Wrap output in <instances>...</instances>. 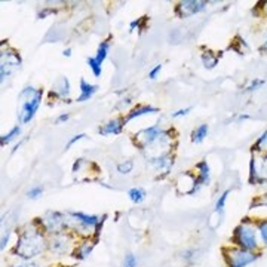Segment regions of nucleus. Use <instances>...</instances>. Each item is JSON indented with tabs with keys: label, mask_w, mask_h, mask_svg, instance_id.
I'll return each instance as SVG.
<instances>
[{
	"label": "nucleus",
	"mask_w": 267,
	"mask_h": 267,
	"mask_svg": "<svg viewBox=\"0 0 267 267\" xmlns=\"http://www.w3.org/2000/svg\"><path fill=\"white\" fill-rule=\"evenodd\" d=\"M42 95H43V91L42 89H34L33 86H27L21 94H19V113H18V119L21 123H28L39 106H40V101H42Z\"/></svg>",
	"instance_id": "nucleus-1"
},
{
	"label": "nucleus",
	"mask_w": 267,
	"mask_h": 267,
	"mask_svg": "<svg viewBox=\"0 0 267 267\" xmlns=\"http://www.w3.org/2000/svg\"><path fill=\"white\" fill-rule=\"evenodd\" d=\"M43 251V238L37 229L31 227L30 230L22 232L16 242V253L22 259H33Z\"/></svg>",
	"instance_id": "nucleus-2"
},
{
	"label": "nucleus",
	"mask_w": 267,
	"mask_h": 267,
	"mask_svg": "<svg viewBox=\"0 0 267 267\" xmlns=\"http://www.w3.org/2000/svg\"><path fill=\"white\" fill-rule=\"evenodd\" d=\"M233 242L247 251H253L257 248V233L256 229L250 224V223H242L235 229L233 233Z\"/></svg>",
	"instance_id": "nucleus-3"
},
{
	"label": "nucleus",
	"mask_w": 267,
	"mask_h": 267,
	"mask_svg": "<svg viewBox=\"0 0 267 267\" xmlns=\"http://www.w3.org/2000/svg\"><path fill=\"white\" fill-rule=\"evenodd\" d=\"M226 254H227L226 262H227L229 267H245L257 259V256H254L251 251H247V250H242V248L227 250Z\"/></svg>",
	"instance_id": "nucleus-4"
},
{
	"label": "nucleus",
	"mask_w": 267,
	"mask_h": 267,
	"mask_svg": "<svg viewBox=\"0 0 267 267\" xmlns=\"http://www.w3.org/2000/svg\"><path fill=\"white\" fill-rule=\"evenodd\" d=\"M108 49H110V42H108V40H104V42L100 43L98 51H97V55H95V56H89V58L86 59V62H88V65H89V68L92 70V73H94L95 77H100V76H101V71H103L101 65H103V62H104V59H106V56H107V53H108Z\"/></svg>",
	"instance_id": "nucleus-5"
},
{
	"label": "nucleus",
	"mask_w": 267,
	"mask_h": 267,
	"mask_svg": "<svg viewBox=\"0 0 267 267\" xmlns=\"http://www.w3.org/2000/svg\"><path fill=\"white\" fill-rule=\"evenodd\" d=\"M207 6V1H199V0H186L177 4L175 7V13L180 18H187L192 15L199 13L201 10H204Z\"/></svg>",
	"instance_id": "nucleus-6"
},
{
	"label": "nucleus",
	"mask_w": 267,
	"mask_h": 267,
	"mask_svg": "<svg viewBox=\"0 0 267 267\" xmlns=\"http://www.w3.org/2000/svg\"><path fill=\"white\" fill-rule=\"evenodd\" d=\"M163 131L159 128V125H153L150 128H146L143 131H140L137 135H135V144L141 149H146L149 147Z\"/></svg>",
	"instance_id": "nucleus-7"
},
{
	"label": "nucleus",
	"mask_w": 267,
	"mask_h": 267,
	"mask_svg": "<svg viewBox=\"0 0 267 267\" xmlns=\"http://www.w3.org/2000/svg\"><path fill=\"white\" fill-rule=\"evenodd\" d=\"M45 229L51 233H58L64 226H65V220H64V215L59 214V213H48L43 220H42Z\"/></svg>",
	"instance_id": "nucleus-8"
},
{
	"label": "nucleus",
	"mask_w": 267,
	"mask_h": 267,
	"mask_svg": "<svg viewBox=\"0 0 267 267\" xmlns=\"http://www.w3.org/2000/svg\"><path fill=\"white\" fill-rule=\"evenodd\" d=\"M19 62H21V59H19L18 53H15V52L6 53V61L1 59V67H0V71H1V82H4V79H6V77H7L16 67H19Z\"/></svg>",
	"instance_id": "nucleus-9"
},
{
	"label": "nucleus",
	"mask_w": 267,
	"mask_h": 267,
	"mask_svg": "<svg viewBox=\"0 0 267 267\" xmlns=\"http://www.w3.org/2000/svg\"><path fill=\"white\" fill-rule=\"evenodd\" d=\"M71 215H73L74 221L77 223V226H80L83 229L97 227L100 224V220L95 215H88V214H83V213H71Z\"/></svg>",
	"instance_id": "nucleus-10"
},
{
	"label": "nucleus",
	"mask_w": 267,
	"mask_h": 267,
	"mask_svg": "<svg viewBox=\"0 0 267 267\" xmlns=\"http://www.w3.org/2000/svg\"><path fill=\"white\" fill-rule=\"evenodd\" d=\"M52 94L58 98H67L70 94V82L67 77H59L53 86H52Z\"/></svg>",
	"instance_id": "nucleus-11"
},
{
	"label": "nucleus",
	"mask_w": 267,
	"mask_h": 267,
	"mask_svg": "<svg viewBox=\"0 0 267 267\" xmlns=\"http://www.w3.org/2000/svg\"><path fill=\"white\" fill-rule=\"evenodd\" d=\"M98 91V86L97 85H91L88 83L85 79H80V95L77 97V103H83V101H88L89 98L94 97V94Z\"/></svg>",
	"instance_id": "nucleus-12"
},
{
	"label": "nucleus",
	"mask_w": 267,
	"mask_h": 267,
	"mask_svg": "<svg viewBox=\"0 0 267 267\" xmlns=\"http://www.w3.org/2000/svg\"><path fill=\"white\" fill-rule=\"evenodd\" d=\"M122 128H123V120L122 119H113L110 122H107L106 125H103L98 132L101 135H111V134H120L122 132Z\"/></svg>",
	"instance_id": "nucleus-13"
},
{
	"label": "nucleus",
	"mask_w": 267,
	"mask_h": 267,
	"mask_svg": "<svg viewBox=\"0 0 267 267\" xmlns=\"http://www.w3.org/2000/svg\"><path fill=\"white\" fill-rule=\"evenodd\" d=\"M198 169V184L199 186H205L210 183V175H211V169L207 160H202L196 165Z\"/></svg>",
	"instance_id": "nucleus-14"
},
{
	"label": "nucleus",
	"mask_w": 267,
	"mask_h": 267,
	"mask_svg": "<svg viewBox=\"0 0 267 267\" xmlns=\"http://www.w3.org/2000/svg\"><path fill=\"white\" fill-rule=\"evenodd\" d=\"M67 248H68V244H67V238L64 235H56L51 242V251L55 254H62L67 251Z\"/></svg>",
	"instance_id": "nucleus-15"
},
{
	"label": "nucleus",
	"mask_w": 267,
	"mask_h": 267,
	"mask_svg": "<svg viewBox=\"0 0 267 267\" xmlns=\"http://www.w3.org/2000/svg\"><path fill=\"white\" fill-rule=\"evenodd\" d=\"M158 111H159V110H158L156 107H153V106H140V107L134 108V110L126 116L125 122H129V120H132V119H135V117H140V116H144V114H147V113H158Z\"/></svg>",
	"instance_id": "nucleus-16"
},
{
	"label": "nucleus",
	"mask_w": 267,
	"mask_h": 267,
	"mask_svg": "<svg viewBox=\"0 0 267 267\" xmlns=\"http://www.w3.org/2000/svg\"><path fill=\"white\" fill-rule=\"evenodd\" d=\"M208 131H210V128H208L207 123L198 126V128L192 132V141L196 143V144H201V143L208 137Z\"/></svg>",
	"instance_id": "nucleus-17"
},
{
	"label": "nucleus",
	"mask_w": 267,
	"mask_h": 267,
	"mask_svg": "<svg viewBox=\"0 0 267 267\" xmlns=\"http://www.w3.org/2000/svg\"><path fill=\"white\" fill-rule=\"evenodd\" d=\"M128 196L134 204H141L146 199V192L140 187H134L128 192Z\"/></svg>",
	"instance_id": "nucleus-18"
},
{
	"label": "nucleus",
	"mask_w": 267,
	"mask_h": 267,
	"mask_svg": "<svg viewBox=\"0 0 267 267\" xmlns=\"http://www.w3.org/2000/svg\"><path fill=\"white\" fill-rule=\"evenodd\" d=\"M202 62L207 68H214L218 64V56L214 55L211 51H208V52L202 53Z\"/></svg>",
	"instance_id": "nucleus-19"
},
{
	"label": "nucleus",
	"mask_w": 267,
	"mask_h": 267,
	"mask_svg": "<svg viewBox=\"0 0 267 267\" xmlns=\"http://www.w3.org/2000/svg\"><path fill=\"white\" fill-rule=\"evenodd\" d=\"M21 134V128L19 126H13L7 134H4V135H1V140H0V143H1V146H4V144H9L12 140H15L18 135Z\"/></svg>",
	"instance_id": "nucleus-20"
},
{
	"label": "nucleus",
	"mask_w": 267,
	"mask_h": 267,
	"mask_svg": "<svg viewBox=\"0 0 267 267\" xmlns=\"http://www.w3.org/2000/svg\"><path fill=\"white\" fill-rule=\"evenodd\" d=\"M92 248H94V244H82L77 250H76V259H80V260H83V259H86L89 254H91V251H92Z\"/></svg>",
	"instance_id": "nucleus-21"
},
{
	"label": "nucleus",
	"mask_w": 267,
	"mask_h": 267,
	"mask_svg": "<svg viewBox=\"0 0 267 267\" xmlns=\"http://www.w3.org/2000/svg\"><path fill=\"white\" fill-rule=\"evenodd\" d=\"M132 168H134V162L132 160H125V162H120L119 165H117V171L120 172V174H129L131 171H132Z\"/></svg>",
	"instance_id": "nucleus-22"
},
{
	"label": "nucleus",
	"mask_w": 267,
	"mask_h": 267,
	"mask_svg": "<svg viewBox=\"0 0 267 267\" xmlns=\"http://www.w3.org/2000/svg\"><path fill=\"white\" fill-rule=\"evenodd\" d=\"M227 196H229V190H227V192H224V193L220 196V199H218V202H217V205H215V211H217V213H223Z\"/></svg>",
	"instance_id": "nucleus-23"
},
{
	"label": "nucleus",
	"mask_w": 267,
	"mask_h": 267,
	"mask_svg": "<svg viewBox=\"0 0 267 267\" xmlns=\"http://www.w3.org/2000/svg\"><path fill=\"white\" fill-rule=\"evenodd\" d=\"M262 147H267V131H265V134L257 140V143L254 144V150H262Z\"/></svg>",
	"instance_id": "nucleus-24"
},
{
	"label": "nucleus",
	"mask_w": 267,
	"mask_h": 267,
	"mask_svg": "<svg viewBox=\"0 0 267 267\" xmlns=\"http://www.w3.org/2000/svg\"><path fill=\"white\" fill-rule=\"evenodd\" d=\"M262 85H265V80H263V79H256V80H253V82L247 86V91H256V89H259Z\"/></svg>",
	"instance_id": "nucleus-25"
},
{
	"label": "nucleus",
	"mask_w": 267,
	"mask_h": 267,
	"mask_svg": "<svg viewBox=\"0 0 267 267\" xmlns=\"http://www.w3.org/2000/svg\"><path fill=\"white\" fill-rule=\"evenodd\" d=\"M259 230H260V235H262L265 244H267V220H263V221L259 224Z\"/></svg>",
	"instance_id": "nucleus-26"
},
{
	"label": "nucleus",
	"mask_w": 267,
	"mask_h": 267,
	"mask_svg": "<svg viewBox=\"0 0 267 267\" xmlns=\"http://www.w3.org/2000/svg\"><path fill=\"white\" fill-rule=\"evenodd\" d=\"M42 193H43V189H42V187H33V189L28 192V198H30V199H37L39 196H42Z\"/></svg>",
	"instance_id": "nucleus-27"
},
{
	"label": "nucleus",
	"mask_w": 267,
	"mask_h": 267,
	"mask_svg": "<svg viewBox=\"0 0 267 267\" xmlns=\"http://www.w3.org/2000/svg\"><path fill=\"white\" fill-rule=\"evenodd\" d=\"M123 267H137V259H135V256L128 254V256H126V259H125Z\"/></svg>",
	"instance_id": "nucleus-28"
},
{
	"label": "nucleus",
	"mask_w": 267,
	"mask_h": 267,
	"mask_svg": "<svg viewBox=\"0 0 267 267\" xmlns=\"http://www.w3.org/2000/svg\"><path fill=\"white\" fill-rule=\"evenodd\" d=\"M55 12H56V10H55L53 7H45L43 10H40V12H39L37 18H39V19H43V18H46L49 13H55Z\"/></svg>",
	"instance_id": "nucleus-29"
},
{
	"label": "nucleus",
	"mask_w": 267,
	"mask_h": 267,
	"mask_svg": "<svg viewBox=\"0 0 267 267\" xmlns=\"http://www.w3.org/2000/svg\"><path fill=\"white\" fill-rule=\"evenodd\" d=\"M146 21V16H143V18H138L137 21H132L131 22V25H129V31H134L135 30V27L137 28H141V24Z\"/></svg>",
	"instance_id": "nucleus-30"
},
{
	"label": "nucleus",
	"mask_w": 267,
	"mask_h": 267,
	"mask_svg": "<svg viewBox=\"0 0 267 267\" xmlns=\"http://www.w3.org/2000/svg\"><path fill=\"white\" fill-rule=\"evenodd\" d=\"M260 178H262V183L265 180H267V155L266 158H265V160H263V166L260 169Z\"/></svg>",
	"instance_id": "nucleus-31"
},
{
	"label": "nucleus",
	"mask_w": 267,
	"mask_h": 267,
	"mask_svg": "<svg viewBox=\"0 0 267 267\" xmlns=\"http://www.w3.org/2000/svg\"><path fill=\"white\" fill-rule=\"evenodd\" d=\"M190 110H192L190 107H187V108H181V110H178V111L172 113V117H181V116H186V114H189V111H190Z\"/></svg>",
	"instance_id": "nucleus-32"
},
{
	"label": "nucleus",
	"mask_w": 267,
	"mask_h": 267,
	"mask_svg": "<svg viewBox=\"0 0 267 267\" xmlns=\"http://www.w3.org/2000/svg\"><path fill=\"white\" fill-rule=\"evenodd\" d=\"M160 70H162V64H158V65L149 73V77H150V79H156V76H158V73H159Z\"/></svg>",
	"instance_id": "nucleus-33"
},
{
	"label": "nucleus",
	"mask_w": 267,
	"mask_h": 267,
	"mask_svg": "<svg viewBox=\"0 0 267 267\" xmlns=\"http://www.w3.org/2000/svg\"><path fill=\"white\" fill-rule=\"evenodd\" d=\"M85 137H86L85 134H77V135H74V137H73V138L68 141V144H67V149H68V147H71V146H73L76 141H79V140H82V138H85Z\"/></svg>",
	"instance_id": "nucleus-34"
},
{
	"label": "nucleus",
	"mask_w": 267,
	"mask_h": 267,
	"mask_svg": "<svg viewBox=\"0 0 267 267\" xmlns=\"http://www.w3.org/2000/svg\"><path fill=\"white\" fill-rule=\"evenodd\" d=\"M68 117H70V114H68V113H64V114H61V116H58V117H56L55 123H56V125H59V123H62V122H67V120H68Z\"/></svg>",
	"instance_id": "nucleus-35"
},
{
	"label": "nucleus",
	"mask_w": 267,
	"mask_h": 267,
	"mask_svg": "<svg viewBox=\"0 0 267 267\" xmlns=\"http://www.w3.org/2000/svg\"><path fill=\"white\" fill-rule=\"evenodd\" d=\"M62 55H64V56H71V49H70V48H67V49H64V52H62Z\"/></svg>",
	"instance_id": "nucleus-36"
},
{
	"label": "nucleus",
	"mask_w": 267,
	"mask_h": 267,
	"mask_svg": "<svg viewBox=\"0 0 267 267\" xmlns=\"http://www.w3.org/2000/svg\"><path fill=\"white\" fill-rule=\"evenodd\" d=\"M15 267H37V266H34V265H18V266Z\"/></svg>",
	"instance_id": "nucleus-37"
},
{
	"label": "nucleus",
	"mask_w": 267,
	"mask_h": 267,
	"mask_svg": "<svg viewBox=\"0 0 267 267\" xmlns=\"http://www.w3.org/2000/svg\"><path fill=\"white\" fill-rule=\"evenodd\" d=\"M262 51H267V40L263 43V46H262Z\"/></svg>",
	"instance_id": "nucleus-38"
},
{
	"label": "nucleus",
	"mask_w": 267,
	"mask_h": 267,
	"mask_svg": "<svg viewBox=\"0 0 267 267\" xmlns=\"http://www.w3.org/2000/svg\"><path fill=\"white\" fill-rule=\"evenodd\" d=\"M265 9H266V13H267V3H266V7H265Z\"/></svg>",
	"instance_id": "nucleus-39"
}]
</instances>
